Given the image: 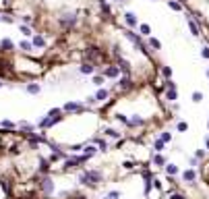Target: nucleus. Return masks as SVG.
I'll list each match as a JSON object with an SVG mask.
<instances>
[{"label":"nucleus","mask_w":209,"mask_h":199,"mask_svg":"<svg viewBox=\"0 0 209 199\" xmlns=\"http://www.w3.org/2000/svg\"><path fill=\"white\" fill-rule=\"evenodd\" d=\"M161 141H172V135H170V133H161Z\"/></svg>","instance_id":"nucleus-23"},{"label":"nucleus","mask_w":209,"mask_h":199,"mask_svg":"<svg viewBox=\"0 0 209 199\" xmlns=\"http://www.w3.org/2000/svg\"><path fill=\"white\" fill-rule=\"evenodd\" d=\"M182 179H184V181H195V179H197V174H195V170H184Z\"/></svg>","instance_id":"nucleus-4"},{"label":"nucleus","mask_w":209,"mask_h":199,"mask_svg":"<svg viewBox=\"0 0 209 199\" xmlns=\"http://www.w3.org/2000/svg\"><path fill=\"white\" fill-rule=\"evenodd\" d=\"M2 48H13V41L11 39H2Z\"/></svg>","instance_id":"nucleus-27"},{"label":"nucleus","mask_w":209,"mask_h":199,"mask_svg":"<svg viewBox=\"0 0 209 199\" xmlns=\"http://www.w3.org/2000/svg\"><path fill=\"white\" fill-rule=\"evenodd\" d=\"M166 98H168L170 102H174V100H178V94H176V89H168V94H166Z\"/></svg>","instance_id":"nucleus-10"},{"label":"nucleus","mask_w":209,"mask_h":199,"mask_svg":"<svg viewBox=\"0 0 209 199\" xmlns=\"http://www.w3.org/2000/svg\"><path fill=\"white\" fill-rule=\"evenodd\" d=\"M149 31H151V29H149V25H141V33H143V35H147Z\"/></svg>","instance_id":"nucleus-30"},{"label":"nucleus","mask_w":209,"mask_h":199,"mask_svg":"<svg viewBox=\"0 0 209 199\" xmlns=\"http://www.w3.org/2000/svg\"><path fill=\"white\" fill-rule=\"evenodd\" d=\"M64 110H66V112H81L83 106H81V104H77V102H68V104L64 106Z\"/></svg>","instance_id":"nucleus-2"},{"label":"nucleus","mask_w":209,"mask_h":199,"mask_svg":"<svg viewBox=\"0 0 209 199\" xmlns=\"http://www.w3.org/2000/svg\"><path fill=\"white\" fill-rule=\"evenodd\" d=\"M207 147H209V139H207Z\"/></svg>","instance_id":"nucleus-39"},{"label":"nucleus","mask_w":209,"mask_h":199,"mask_svg":"<svg viewBox=\"0 0 209 199\" xmlns=\"http://www.w3.org/2000/svg\"><path fill=\"white\" fill-rule=\"evenodd\" d=\"M168 89H176V83L172 79H168Z\"/></svg>","instance_id":"nucleus-35"},{"label":"nucleus","mask_w":209,"mask_h":199,"mask_svg":"<svg viewBox=\"0 0 209 199\" xmlns=\"http://www.w3.org/2000/svg\"><path fill=\"white\" fill-rule=\"evenodd\" d=\"M93 153H95V147H93V145H87V147H85V158H91Z\"/></svg>","instance_id":"nucleus-11"},{"label":"nucleus","mask_w":209,"mask_h":199,"mask_svg":"<svg viewBox=\"0 0 209 199\" xmlns=\"http://www.w3.org/2000/svg\"><path fill=\"white\" fill-rule=\"evenodd\" d=\"M207 77H209V71H207Z\"/></svg>","instance_id":"nucleus-40"},{"label":"nucleus","mask_w":209,"mask_h":199,"mask_svg":"<svg viewBox=\"0 0 209 199\" xmlns=\"http://www.w3.org/2000/svg\"><path fill=\"white\" fill-rule=\"evenodd\" d=\"M0 85H2V83H0Z\"/></svg>","instance_id":"nucleus-41"},{"label":"nucleus","mask_w":209,"mask_h":199,"mask_svg":"<svg viewBox=\"0 0 209 199\" xmlns=\"http://www.w3.org/2000/svg\"><path fill=\"white\" fill-rule=\"evenodd\" d=\"M168 4H170V8H174V11H182V6H180L178 2H174V0H170Z\"/></svg>","instance_id":"nucleus-19"},{"label":"nucleus","mask_w":209,"mask_h":199,"mask_svg":"<svg viewBox=\"0 0 209 199\" xmlns=\"http://www.w3.org/2000/svg\"><path fill=\"white\" fill-rule=\"evenodd\" d=\"M118 73H120L118 66H108V69L104 71V77H118Z\"/></svg>","instance_id":"nucleus-3"},{"label":"nucleus","mask_w":209,"mask_h":199,"mask_svg":"<svg viewBox=\"0 0 209 199\" xmlns=\"http://www.w3.org/2000/svg\"><path fill=\"white\" fill-rule=\"evenodd\" d=\"M21 50L29 52V50H31V44H29V41H23V44H21Z\"/></svg>","instance_id":"nucleus-22"},{"label":"nucleus","mask_w":209,"mask_h":199,"mask_svg":"<svg viewBox=\"0 0 209 199\" xmlns=\"http://www.w3.org/2000/svg\"><path fill=\"white\" fill-rule=\"evenodd\" d=\"M143 122H145L143 118H137V116H135V118L130 120V124H143Z\"/></svg>","instance_id":"nucleus-29"},{"label":"nucleus","mask_w":209,"mask_h":199,"mask_svg":"<svg viewBox=\"0 0 209 199\" xmlns=\"http://www.w3.org/2000/svg\"><path fill=\"white\" fill-rule=\"evenodd\" d=\"M164 75H166L168 79L172 77V69H170V66H164Z\"/></svg>","instance_id":"nucleus-28"},{"label":"nucleus","mask_w":209,"mask_h":199,"mask_svg":"<svg viewBox=\"0 0 209 199\" xmlns=\"http://www.w3.org/2000/svg\"><path fill=\"white\" fill-rule=\"evenodd\" d=\"M52 189H54V187H52V183L46 179V181H43V191H46V193H52Z\"/></svg>","instance_id":"nucleus-13"},{"label":"nucleus","mask_w":209,"mask_h":199,"mask_svg":"<svg viewBox=\"0 0 209 199\" xmlns=\"http://www.w3.org/2000/svg\"><path fill=\"white\" fill-rule=\"evenodd\" d=\"M33 44H35V46H43V44H46V41H43V37H39V35H35V37H33Z\"/></svg>","instance_id":"nucleus-17"},{"label":"nucleus","mask_w":209,"mask_h":199,"mask_svg":"<svg viewBox=\"0 0 209 199\" xmlns=\"http://www.w3.org/2000/svg\"><path fill=\"white\" fill-rule=\"evenodd\" d=\"M201 56H203V58H209V48H203V50H201Z\"/></svg>","instance_id":"nucleus-33"},{"label":"nucleus","mask_w":209,"mask_h":199,"mask_svg":"<svg viewBox=\"0 0 209 199\" xmlns=\"http://www.w3.org/2000/svg\"><path fill=\"white\" fill-rule=\"evenodd\" d=\"M178 131H187V122H178Z\"/></svg>","instance_id":"nucleus-36"},{"label":"nucleus","mask_w":209,"mask_h":199,"mask_svg":"<svg viewBox=\"0 0 209 199\" xmlns=\"http://www.w3.org/2000/svg\"><path fill=\"white\" fill-rule=\"evenodd\" d=\"M153 147H155V151H161V149H164V141H161V139H159V141H155V143H153Z\"/></svg>","instance_id":"nucleus-18"},{"label":"nucleus","mask_w":209,"mask_h":199,"mask_svg":"<svg viewBox=\"0 0 209 199\" xmlns=\"http://www.w3.org/2000/svg\"><path fill=\"white\" fill-rule=\"evenodd\" d=\"M93 83H95V85H102V83H104V77H93Z\"/></svg>","instance_id":"nucleus-32"},{"label":"nucleus","mask_w":209,"mask_h":199,"mask_svg":"<svg viewBox=\"0 0 209 199\" xmlns=\"http://www.w3.org/2000/svg\"><path fill=\"white\" fill-rule=\"evenodd\" d=\"M153 162H155L157 166H161V164H164L166 160H164V156H155V160H153Z\"/></svg>","instance_id":"nucleus-24"},{"label":"nucleus","mask_w":209,"mask_h":199,"mask_svg":"<svg viewBox=\"0 0 209 199\" xmlns=\"http://www.w3.org/2000/svg\"><path fill=\"white\" fill-rule=\"evenodd\" d=\"M106 133H108V135H110V137H118V135H120V133H116L114 129H106Z\"/></svg>","instance_id":"nucleus-25"},{"label":"nucleus","mask_w":209,"mask_h":199,"mask_svg":"<svg viewBox=\"0 0 209 199\" xmlns=\"http://www.w3.org/2000/svg\"><path fill=\"white\" fill-rule=\"evenodd\" d=\"M201 100H203V96H201L199 91H195V94H193V102H201Z\"/></svg>","instance_id":"nucleus-26"},{"label":"nucleus","mask_w":209,"mask_h":199,"mask_svg":"<svg viewBox=\"0 0 209 199\" xmlns=\"http://www.w3.org/2000/svg\"><path fill=\"white\" fill-rule=\"evenodd\" d=\"M118 197H120V193H118V191H112V193H108V197H106V199H118Z\"/></svg>","instance_id":"nucleus-21"},{"label":"nucleus","mask_w":209,"mask_h":199,"mask_svg":"<svg viewBox=\"0 0 209 199\" xmlns=\"http://www.w3.org/2000/svg\"><path fill=\"white\" fill-rule=\"evenodd\" d=\"M48 168H50V166H48V162L41 160V170H43V172H48Z\"/></svg>","instance_id":"nucleus-34"},{"label":"nucleus","mask_w":209,"mask_h":199,"mask_svg":"<svg viewBox=\"0 0 209 199\" xmlns=\"http://www.w3.org/2000/svg\"><path fill=\"white\" fill-rule=\"evenodd\" d=\"M124 19H126V23H128L130 27H135V25H137V17H135L133 13H126V15H124Z\"/></svg>","instance_id":"nucleus-5"},{"label":"nucleus","mask_w":209,"mask_h":199,"mask_svg":"<svg viewBox=\"0 0 209 199\" xmlns=\"http://www.w3.org/2000/svg\"><path fill=\"white\" fill-rule=\"evenodd\" d=\"M97 145H100V149H102V151H106V149H108V143H106L104 139H97Z\"/></svg>","instance_id":"nucleus-20"},{"label":"nucleus","mask_w":209,"mask_h":199,"mask_svg":"<svg viewBox=\"0 0 209 199\" xmlns=\"http://www.w3.org/2000/svg\"><path fill=\"white\" fill-rule=\"evenodd\" d=\"M149 46H151V48H155V50H159V48H161V44H159L157 39H153V37H151V39H149Z\"/></svg>","instance_id":"nucleus-16"},{"label":"nucleus","mask_w":209,"mask_h":199,"mask_svg":"<svg viewBox=\"0 0 209 199\" xmlns=\"http://www.w3.org/2000/svg\"><path fill=\"white\" fill-rule=\"evenodd\" d=\"M106 98H108V91H106V89H100V91L95 94V100H100V102H104Z\"/></svg>","instance_id":"nucleus-9"},{"label":"nucleus","mask_w":209,"mask_h":199,"mask_svg":"<svg viewBox=\"0 0 209 199\" xmlns=\"http://www.w3.org/2000/svg\"><path fill=\"white\" fill-rule=\"evenodd\" d=\"M118 69H122L124 73H128V71H130V64H128L126 60H122V58H118Z\"/></svg>","instance_id":"nucleus-7"},{"label":"nucleus","mask_w":209,"mask_h":199,"mask_svg":"<svg viewBox=\"0 0 209 199\" xmlns=\"http://www.w3.org/2000/svg\"><path fill=\"white\" fill-rule=\"evenodd\" d=\"M189 27H191V33H193V35H199V27H197V25L193 23L191 19H189Z\"/></svg>","instance_id":"nucleus-12"},{"label":"nucleus","mask_w":209,"mask_h":199,"mask_svg":"<svg viewBox=\"0 0 209 199\" xmlns=\"http://www.w3.org/2000/svg\"><path fill=\"white\" fill-rule=\"evenodd\" d=\"M116 118H118V120H122V122H128V120H126V116H124V114H118V116H116Z\"/></svg>","instance_id":"nucleus-37"},{"label":"nucleus","mask_w":209,"mask_h":199,"mask_svg":"<svg viewBox=\"0 0 209 199\" xmlns=\"http://www.w3.org/2000/svg\"><path fill=\"white\" fill-rule=\"evenodd\" d=\"M81 73H83V75H91V73H93V64L85 62V64L81 66Z\"/></svg>","instance_id":"nucleus-6"},{"label":"nucleus","mask_w":209,"mask_h":199,"mask_svg":"<svg viewBox=\"0 0 209 199\" xmlns=\"http://www.w3.org/2000/svg\"><path fill=\"white\" fill-rule=\"evenodd\" d=\"M27 91H29V94H37V91H39V85H35V83L27 85Z\"/></svg>","instance_id":"nucleus-14"},{"label":"nucleus","mask_w":209,"mask_h":199,"mask_svg":"<svg viewBox=\"0 0 209 199\" xmlns=\"http://www.w3.org/2000/svg\"><path fill=\"white\" fill-rule=\"evenodd\" d=\"M21 33H25V35H31V29H29V27H25V25H23V27H21Z\"/></svg>","instance_id":"nucleus-31"},{"label":"nucleus","mask_w":209,"mask_h":199,"mask_svg":"<svg viewBox=\"0 0 209 199\" xmlns=\"http://www.w3.org/2000/svg\"><path fill=\"white\" fill-rule=\"evenodd\" d=\"M170 199H184L182 195H170Z\"/></svg>","instance_id":"nucleus-38"},{"label":"nucleus","mask_w":209,"mask_h":199,"mask_svg":"<svg viewBox=\"0 0 209 199\" xmlns=\"http://www.w3.org/2000/svg\"><path fill=\"white\" fill-rule=\"evenodd\" d=\"M79 181H81V185H91V187H93L95 183L102 181V172H97V170H87V172H83V174L79 176Z\"/></svg>","instance_id":"nucleus-1"},{"label":"nucleus","mask_w":209,"mask_h":199,"mask_svg":"<svg viewBox=\"0 0 209 199\" xmlns=\"http://www.w3.org/2000/svg\"><path fill=\"white\" fill-rule=\"evenodd\" d=\"M118 87H122V89H126V87H130V79H128V77L120 79V81H118Z\"/></svg>","instance_id":"nucleus-8"},{"label":"nucleus","mask_w":209,"mask_h":199,"mask_svg":"<svg viewBox=\"0 0 209 199\" xmlns=\"http://www.w3.org/2000/svg\"><path fill=\"white\" fill-rule=\"evenodd\" d=\"M166 172H168V174H176V172H178V168H176L174 164H168V166H166Z\"/></svg>","instance_id":"nucleus-15"}]
</instances>
